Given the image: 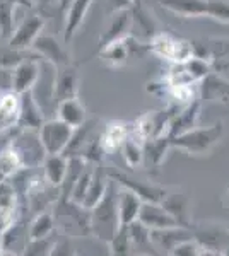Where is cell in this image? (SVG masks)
I'll return each instance as SVG.
<instances>
[{
    "label": "cell",
    "instance_id": "26",
    "mask_svg": "<svg viewBox=\"0 0 229 256\" xmlns=\"http://www.w3.org/2000/svg\"><path fill=\"white\" fill-rule=\"evenodd\" d=\"M43 176L52 186L60 190V184L64 183L65 172H67L69 158L64 154H47L43 160Z\"/></svg>",
    "mask_w": 229,
    "mask_h": 256
},
{
    "label": "cell",
    "instance_id": "48",
    "mask_svg": "<svg viewBox=\"0 0 229 256\" xmlns=\"http://www.w3.org/2000/svg\"><path fill=\"white\" fill-rule=\"evenodd\" d=\"M0 94H2V92H0Z\"/></svg>",
    "mask_w": 229,
    "mask_h": 256
},
{
    "label": "cell",
    "instance_id": "25",
    "mask_svg": "<svg viewBox=\"0 0 229 256\" xmlns=\"http://www.w3.org/2000/svg\"><path fill=\"white\" fill-rule=\"evenodd\" d=\"M108 183H110V176L105 172V169L101 168V164H96L93 178H91V183H89V188H87L86 196L81 204L82 207H84L86 210L94 208V205L98 204V202L103 198V195L106 193Z\"/></svg>",
    "mask_w": 229,
    "mask_h": 256
},
{
    "label": "cell",
    "instance_id": "15",
    "mask_svg": "<svg viewBox=\"0 0 229 256\" xmlns=\"http://www.w3.org/2000/svg\"><path fill=\"white\" fill-rule=\"evenodd\" d=\"M41 76V62L38 58H24L14 67V92L23 94L33 90Z\"/></svg>",
    "mask_w": 229,
    "mask_h": 256
},
{
    "label": "cell",
    "instance_id": "6",
    "mask_svg": "<svg viewBox=\"0 0 229 256\" xmlns=\"http://www.w3.org/2000/svg\"><path fill=\"white\" fill-rule=\"evenodd\" d=\"M76 128L69 126L58 118H52L43 122L38 134L47 154H64Z\"/></svg>",
    "mask_w": 229,
    "mask_h": 256
},
{
    "label": "cell",
    "instance_id": "42",
    "mask_svg": "<svg viewBox=\"0 0 229 256\" xmlns=\"http://www.w3.org/2000/svg\"><path fill=\"white\" fill-rule=\"evenodd\" d=\"M36 4H38L43 10L55 9V7H58V0H36Z\"/></svg>",
    "mask_w": 229,
    "mask_h": 256
},
{
    "label": "cell",
    "instance_id": "45",
    "mask_svg": "<svg viewBox=\"0 0 229 256\" xmlns=\"http://www.w3.org/2000/svg\"><path fill=\"white\" fill-rule=\"evenodd\" d=\"M4 253V250H2V236H0V254Z\"/></svg>",
    "mask_w": 229,
    "mask_h": 256
},
{
    "label": "cell",
    "instance_id": "7",
    "mask_svg": "<svg viewBox=\"0 0 229 256\" xmlns=\"http://www.w3.org/2000/svg\"><path fill=\"white\" fill-rule=\"evenodd\" d=\"M45 28V18L40 14H31L23 19L18 28H14L12 34L9 36V48L26 52L33 46L35 40L41 34Z\"/></svg>",
    "mask_w": 229,
    "mask_h": 256
},
{
    "label": "cell",
    "instance_id": "36",
    "mask_svg": "<svg viewBox=\"0 0 229 256\" xmlns=\"http://www.w3.org/2000/svg\"><path fill=\"white\" fill-rule=\"evenodd\" d=\"M0 207L18 208V190L11 180L0 183Z\"/></svg>",
    "mask_w": 229,
    "mask_h": 256
},
{
    "label": "cell",
    "instance_id": "28",
    "mask_svg": "<svg viewBox=\"0 0 229 256\" xmlns=\"http://www.w3.org/2000/svg\"><path fill=\"white\" fill-rule=\"evenodd\" d=\"M144 146V164L152 168H159L166 158V152L171 148L169 137L149 138L142 144Z\"/></svg>",
    "mask_w": 229,
    "mask_h": 256
},
{
    "label": "cell",
    "instance_id": "44",
    "mask_svg": "<svg viewBox=\"0 0 229 256\" xmlns=\"http://www.w3.org/2000/svg\"><path fill=\"white\" fill-rule=\"evenodd\" d=\"M224 250H226V251H224V253L229 254V234H227V241H226V246H224Z\"/></svg>",
    "mask_w": 229,
    "mask_h": 256
},
{
    "label": "cell",
    "instance_id": "1",
    "mask_svg": "<svg viewBox=\"0 0 229 256\" xmlns=\"http://www.w3.org/2000/svg\"><path fill=\"white\" fill-rule=\"evenodd\" d=\"M116 196H118V183H116L113 178H110L106 193L103 195L101 200L94 205V208L89 210L91 212V234L105 242H108L115 236V232L120 227Z\"/></svg>",
    "mask_w": 229,
    "mask_h": 256
},
{
    "label": "cell",
    "instance_id": "5",
    "mask_svg": "<svg viewBox=\"0 0 229 256\" xmlns=\"http://www.w3.org/2000/svg\"><path fill=\"white\" fill-rule=\"evenodd\" d=\"M147 48L154 55L171 62V64H180L195 55L193 43L173 36L171 32H154Z\"/></svg>",
    "mask_w": 229,
    "mask_h": 256
},
{
    "label": "cell",
    "instance_id": "11",
    "mask_svg": "<svg viewBox=\"0 0 229 256\" xmlns=\"http://www.w3.org/2000/svg\"><path fill=\"white\" fill-rule=\"evenodd\" d=\"M111 20L106 26V30L103 31L101 38H99V46L98 52L101 48L108 46V44L115 43V41H120L127 36H130L132 31V24H134V12L130 9H120L111 12Z\"/></svg>",
    "mask_w": 229,
    "mask_h": 256
},
{
    "label": "cell",
    "instance_id": "23",
    "mask_svg": "<svg viewBox=\"0 0 229 256\" xmlns=\"http://www.w3.org/2000/svg\"><path fill=\"white\" fill-rule=\"evenodd\" d=\"M19 94L14 90L0 94V135L18 125Z\"/></svg>",
    "mask_w": 229,
    "mask_h": 256
},
{
    "label": "cell",
    "instance_id": "46",
    "mask_svg": "<svg viewBox=\"0 0 229 256\" xmlns=\"http://www.w3.org/2000/svg\"><path fill=\"white\" fill-rule=\"evenodd\" d=\"M132 2H134V6H139V4H140V0H132Z\"/></svg>",
    "mask_w": 229,
    "mask_h": 256
},
{
    "label": "cell",
    "instance_id": "19",
    "mask_svg": "<svg viewBox=\"0 0 229 256\" xmlns=\"http://www.w3.org/2000/svg\"><path fill=\"white\" fill-rule=\"evenodd\" d=\"M120 186V184H118ZM116 204H118V218L120 226H130L139 218L140 207H142L144 200L132 190L120 186L118 196H116Z\"/></svg>",
    "mask_w": 229,
    "mask_h": 256
},
{
    "label": "cell",
    "instance_id": "13",
    "mask_svg": "<svg viewBox=\"0 0 229 256\" xmlns=\"http://www.w3.org/2000/svg\"><path fill=\"white\" fill-rule=\"evenodd\" d=\"M79 90V74L72 64L55 68L53 76V99L58 102L62 99L76 98Z\"/></svg>",
    "mask_w": 229,
    "mask_h": 256
},
{
    "label": "cell",
    "instance_id": "17",
    "mask_svg": "<svg viewBox=\"0 0 229 256\" xmlns=\"http://www.w3.org/2000/svg\"><path fill=\"white\" fill-rule=\"evenodd\" d=\"M162 9L185 19L209 18V0H157Z\"/></svg>",
    "mask_w": 229,
    "mask_h": 256
},
{
    "label": "cell",
    "instance_id": "3",
    "mask_svg": "<svg viewBox=\"0 0 229 256\" xmlns=\"http://www.w3.org/2000/svg\"><path fill=\"white\" fill-rule=\"evenodd\" d=\"M9 148L18 156L21 168L24 169L41 168L45 158H47L38 130H31V128L16 126L14 135L9 137Z\"/></svg>",
    "mask_w": 229,
    "mask_h": 256
},
{
    "label": "cell",
    "instance_id": "47",
    "mask_svg": "<svg viewBox=\"0 0 229 256\" xmlns=\"http://www.w3.org/2000/svg\"><path fill=\"white\" fill-rule=\"evenodd\" d=\"M226 200H227V205H229V190H227V193H226Z\"/></svg>",
    "mask_w": 229,
    "mask_h": 256
},
{
    "label": "cell",
    "instance_id": "22",
    "mask_svg": "<svg viewBox=\"0 0 229 256\" xmlns=\"http://www.w3.org/2000/svg\"><path fill=\"white\" fill-rule=\"evenodd\" d=\"M191 238L190 230L186 227H169V229H157L151 230V242L154 250H162V253L169 254L173 251V248L178 242L185 241V239Z\"/></svg>",
    "mask_w": 229,
    "mask_h": 256
},
{
    "label": "cell",
    "instance_id": "35",
    "mask_svg": "<svg viewBox=\"0 0 229 256\" xmlns=\"http://www.w3.org/2000/svg\"><path fill=\"white\" fill-rule=\"evenodd\" d=\"M53 244H55V236H47L41 239H28L26 248H24V254L29 256H45L52 254Z\"/></svg>",
    "mask_w": 229,
    "mask_h": 256
},
{
    "label": "cell",
    "instance_id": "34",
    "mask_svg": "<svg viewBox=\"0 0 229 256\" xmlns=\"http://www.w3.org/2000/svg\"><path fill=\"white\" fill-rule=\"evenodd\" d=\"M94 166H96V164H93V162H87L86 164V168H84V171H82V174L79 176V180L76 181V184H74L72 193H70L69 200L76 202V204H82V200H84V196H86L87 188H89L91 178H93Z\"/></svg>",
    "mask_w": 229,
    "mask_h": 256
},
{
    "label": "cell",
    "instance_id": "39",
    "mask_svg": "<svg viewBox=\"0 0 229 256\" xmlns=\"http://www.w3.org/2000/svg\"><path fill=\"white\" fill-rule=\"evenodd\" d=\"M14 90V68L0 67V92Z\"/></svg>",
    "mask_w": 229,
    "mask_h": 256
},
{
    "label": "cell",
    "instance_id": "41",
    "mask_svg": "<svg viewBox=\"0 0 229 256\" xmlns=\"http://www.w3.org/2000/svg\"><path fill=\"white\" fill-rule=\"evenodd\" d=\"M110 4H111V12L120 10V9H130V7L134 6L132 0H110Z\"/></svg>",
    "mask_w": 229,
    "mask_h": 256
},
{
    "label": "cell",
    "instance_id": "31",
    "mask_svg": "<svg viewBox=\"0 0 229 256\" xmlns=\"http://www.w3.org/2000/svg\"><path fill=\"white\" fill-rule=\"evenodd\" d=\"M120 154L123 156V160L125 164H127L128 168H139L144 164V146L139 142V140L132 138L130 135L127 137L125 140L122 150H120Z\"/></svg>",
    "mask_w": 229,
    "mask_h": 256
},
{
    "label": "cell",
    "instance_id": "40",
    "mask_svg": "<svg viewBox=\"0 0 229 256\" xmlns=\"http://www.w3.org/2000/svg\"><path fill=\"white\" fill-rule=\"evenodd\" d=\"M72 248H70L69 239H60V241H55L52 250V254H72Z\"/></svg>",
    "mask_w": 229,
    "mask_h": 256
},
{
    "label": "cell",
    "instance_id": "12",
    "mask_svg": "<svg viewBox=\"0 0 229 256\" xmlns=\"http://www.w3.org/2000/svg\"><path fill=\"white\" fill-rule=\"evenodd\" d=\"M43 122V108L35 96V90H26V92L19 94V118L16 126L40 130Z\"/></svg>",
    "mask_w": 229,
    "mask_h": 256
},
{
    "label": "cell",
    "instance_id": "14",
    "mask_svg": "<svg viewBox=\"0 0 229 256\" xmlns=\"http://www.w3.org/2000/svg\"><path fill=\"white\" fill-rule=\"evenodd\" d=\"M198 99L205 102H229V80L210 70L198 82Z\"/></svg>",
    "mask_w": 229,
    "mask_h": 256
},
{
    "label": "cell",
    "instance_id": "18",
    "mask_svg": "<svg viewBox=\"0 0 229 256\" xmlns=\"http://www.w3.org/2000/svg\"><path fill=\"white\" fill-rule=\"evenodd\" d=\"M128 137V125L118 120L106 123V126L103 128L101 135H99V144L105 154H118L122 150L125 140Z\"/></svg>",
    "mask_w": 229,
    "mask_h": 256
},
{
    "label": "cell",
    "instance_id": "27",
    "mask_svg": "<svg viewBox=\"0 0 229 256\" xmlns=\"http://www.w3.org/2000/svg\"><path fill=\"white\" fill-rule=\"evenodd\" d=\"M99 55H101V60L105 62L108 67H122L134 55V50H132V44H128L127 36V38L115 41V43L101 48L99 50Z\"/></svg>",
    "mask_w": 229,
    "mask_h": 256
},
{
    "label": "cell",
    "instance_id": "37",
    "mask_svg": "<svg viewBox=\"0 0 229 256\" xmlns=\"http://www.w3.org/2000/svg\"><path fill=\"white\" fill-rule=\"evenodd\" d=\"M209 18L229 24V2L227 0H209Z\"/></svg>",
    "mask_w": 229,
    "mask_h": 256
},
{
    "label": "cell",
    "instance_id": "43",
    "mask_svg": "<svg viewBox=\"0 0 229 256\" xmlns=\"http://www.w3.org/2000/svg\"><path fill=\"white\" fill-rule=\"evenodd\" d=\"M70 4H72V0H58V9H60L62 12H65Z\"/></svg>",
    "mask_w": 229,
    "mask_h": 256
},
{
    "label": "cell",
    "instance_id": "2",
    "mask_svg": "<svg viewBox=\"0 0 229 256\" xmlns=\"http://www.w3.org/2000/svg\"><path fill=\"white\" fill-rule=\"evenodd\" d=\"M224 137V122H215L209 126H195L191 130L185 132L181 135L169 138L171 148L185 152L188 156L202 158V156L210 154L214 148Z\"/></svg>",
    "mask_w": 229,
    "mask_h": 256
},
{
    "label": "cell",
    "instance_id": "20",
    "mask_svg": "<svg viewBox=\"0 0 229 256\" xmlns=\"http://www.w3.org/2000/svg\"><path fill=\"white\" fill-rule=\"evenodd\" d=\"M94 0H72V4L67 7L65 14V28H64V43L69 44L72 41L74 34L84 22L87 12L91 9V4Z\"/></svg>",
    "mask_w": 229,
    "mask_h": 256
},
{
    "label": "cell",
    "instance_id": "29",
    "mask_svg": "<svg viewBox=\"0 0 229 256\" xmlns=\"http://www.w3.org/2000/svg\"><path fill=\"white\" fill-rule=\"evenodd\" d=\"M57 229L55 224V216L52 212H41L36 214V217L31 220L28 229V239H41V238H47L52 236Z\"/></svg>",
    "mask_w": 229,
    "mask_h": 256
},
{
    "label": "cell",
    "instance_id": "38",
    "mask_svg": "<svg viewBox=\"0 0 229 256\" xmlns=\"http://www.w3.org/2000/svg\"><path fill=\"white\" fill-rule=\"evenodd\" d=\"M18 222V208L14 207H0V234L11 229Z\"/></svg>",
    "mask_w": 229,
    "mask_h": 256
},
{
    "label": "cell",
    "instance_id": "8",
    "mask_svg": "<svg viewBox=\"0 0 229 256\" xmlns=\"http://www.w3.org/2000/svg\"><path fill=\"white\" fill-rule=\"evenodd\" d=\"M31 50L35 52L36 56H40V58L45 62V64L53 65L55 68L72 64L67 48L58 43L53 36L40 34L38 38L35 40V43H33Z\"/></svg>",
    "mask_w": 229,
    "mask_h": 256
},
{
    "label": "cell",
    "instance_id": "16",
    "mask_svg": "<svg viewBox=\"0 0 229 256\" xmlns=\"http://www.w3.org/2000/svg\"><path fill=\"white\" fill-rule=\"evenodd\" d=\"M200 108H202L200 99H195L190 104L181 106V108L173 114L171 123H169L168 137L173 138V137H176V135H181V134H185V132L197 126L198 118H200Z\"/></svg>",
    "mask_w": 229,
    "mask_h": 256
},
{
    "label": "cell",
    "instance_id": "30",
    "mask_svg": "<svg viewBox=\"0 0 229 256\" xmlns=\"http://www.w3.org/2000/svg\"><path fill=\"white\" fill-rule=\"evenodd\" d=\"M86 164H87V160L84 158H81V156H72V158H69L67 172H65L64 183L60 184V198L69 200L74 184H76V181L79 180V176L82 174Z\"/></svg>",
    "mask_w": 229,
    "mask_h": 256
},
{
    "label": "cell",
    "instance_id": "33",
    "mask_svg": "<svg viewBox=\"0 0 229 256\" xmlns=\"http://www.w3.org/2000/svg\"><path fill=\"white\" fill-rule=\"evenodd\" d=\"M19 169H21V162H19L18 156H16L9 148V146H7L0 152V183L11 180Z\"/></svg>",
    "mask_w": 229,
    "mask_h": 256
},
{
    "label": "cell",
    "instance_id": "9",
    "mask_svg": "<svg viewBox=\"0 0 229 256\" xmlns=\"http://www.w3.org/2000/svg\"><path fill=\"white\" fill-rule=\"evenodd\" d=\"M108 176L113 178L120 186L128 188L134 193H137L144 202H162V198H164L166 193H168L166 188L157 186V184L151 183V181L137 180V178L127 174V172H120V171H116V169L111 172H108Z\"/></svg>",
    "mask_w": 229,
    "mask_h": 256
},
{
    "label": "cell",
    "instance_id": "21",
    "mask_svg": "<svg viewBox=\"0 0 229 256\" xmlns=\"http://www.w3.org/2000/svg\"><path fill=\"white\" fill-rule=\"evenodd\" d=\"M57 118L67 123L69 126L79 128L84 125L87 120L86 106L82 104V101L77 96L62 99V101L57 102Z\"/></svg>",
    "mask_w": 229,
    "mask_h": 256
},
{
    "label": "cell",
    "instance_id": "10",
    "mask_svg": "<svg viewBox=\"0 0 229 256\" xmlns=\"http://www.w3.org/2000/svg\"><path fill=\"white\" fill-rule=\"evenodd\" d=\"M139 220L151 230L157 229H169V227L181 226L174 218V216L169 212L161 202H144L139 212ZM183 227V226H181Z\"/></svg>",
    "mask_w": 229,
    "mask_h": 256
},
{
    "label": "cell",
    "instance_id": "32",
    "mask_svg": "<svg viewBox=\"0 0 229 256\" xmlns=\"http://www.w3.org/2000/svg\"><path fill=\"white\" fill-rule=\"evenodd\" d=\"M108 246H110V253L111 254H130L134 250L130 241V234H128L127 226H120L118 230L115 232V236L108 241Z\"/></svg>",
    "mask_w": 229,
    "mask_h": 256
},
{
    "label": "cell",
    "instance_id": "24",
    "mask_svg": "<svg viewBox=\"0 0 229 256\" xmlns=\"http://www.w3.org/2000/svg\"><path fill=\"white\" fill-rule=\"evenodd\" d=\"M169 212L173 214L174 218L183 226L188 227L190 226V217H191V204L190 198L186 196V193L181 192H174V193H166V196L161 202Z\"/></svg>",
    "mask_w": 229,
    "mask_h": 256
},
{
    "label": "cell",
    "instance_id": "4",
    "mask_svg": "<svg viewBox=\"0 0 229 256\" xmlns=\"http://www.w3.org/2000/svg\"><path fill=\"white\" fill-rule=\"evenodd\" d=\"M65 230V236H93L91 234V212L81 204L60 198L57 205L55 224Z\"/></svg>",
    "mask_w": 229,
    "mask_h": 256
}]
</instances>
